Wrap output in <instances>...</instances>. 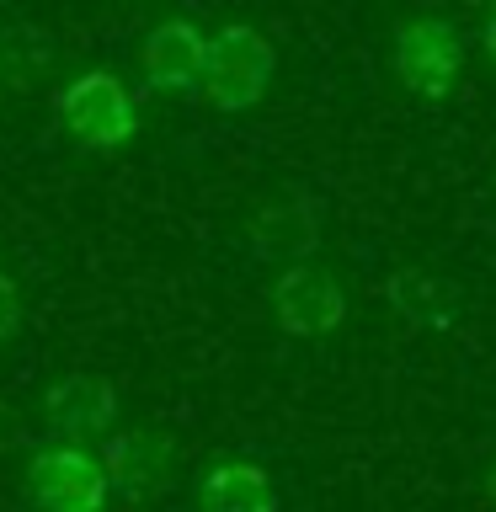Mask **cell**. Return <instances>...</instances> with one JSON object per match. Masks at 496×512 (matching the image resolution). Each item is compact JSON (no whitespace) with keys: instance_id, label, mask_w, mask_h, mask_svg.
Instances as JSON below:
<instances>
[{"instance_id":"12","label":"cell","mask_w":496,"mask_h":512,"mask_svg":"<svg viewBox=\"0 0 496 512\" xmlns=\"http://www.w3.org/2000/svg\"><path fill=\"white\" fill-rule=\"evenodd\" d=\"M384 299H390L395 315H406L411 326H427V331H448L459 320V288L448 278H438V272H422V267L390 272Z\"/></svg>"},{"instance_id":"10","label":"cell","mask_w":496,"mask_h":512,"mask_svg":"<svg viewBox=\"0 0 496 512\" xmlns=\"http://www.w3.org/2000/svg\"><path fill=\"white\" fill-rule=\"evenodd\" d=\"M198 512H278V486L256 459H219L198 475Z\"/></svg>"},{"instance_id":"7","label":"cell","mask_w":496,"mask_h":512,"mask_svg":"<svg viewBox=\"0 0 496 512\" xmlns=\"http://www.w3.org/2000/svg\"><path fill=\"white\" fill-rule=\"evenodd\" d=\"M208 70V32L187 16H166L144 32L139 43V75L144 86L160 96H187L192 86H203Z\"/></svg>"},{"instance_id":"4","label":"cell","mask_w":496,"mask_h":512,"mask_svg":"<svg viewBox=\"0 0 496 512\" xmlns=\"http://www.w3.org/2000/svg\"><path fill=\"white\" fill-rule=\"evenodd\" d=\"M118 411L123 400L102 374H59L38 400L43 432L54 443H102L118 432Z\"/></svg>"},{"instance_id":"1","label":"cell","mask_w":496,"mask_h":512,"mask_svg":"<svg viewBox=\"0 0 496 512\" xmlns=\"http://www.w3.org/2000/svg\"><path fill=\"white\" fill-rule=\"evenodd\" d=\"M54 123L75 150L107 155L139 134V107L112 70H80L54 91Z\"/></svg>"},{"instance_id":"8","label":"cell","mask_w":496,"mask_h":512,"mask_svg":"<svg viewBox=\"0 0 496 512\" xmlns=\"http://www.w3.org/2000/svg\"><path fill=\"white\" fill-rule=\"evenodd\" d=\"M96 454H102V464H107L112 491L128 496V502H144V496H155L171 480L176 438L160 432V427H118L112 438H102Z\"/></svg>"},{"instance_id":"13","label":"cell","mask_w":496,"mask_h":512,"mask_svg":"<svg viewBox=\"0 0 496 512\" xmlns=\"http://www.w3.org/2000/svg\"><path fill=\"white\" fill-rule=\"evenodd\" d=\"M22 320H27V299H22V283H16L11 272L0 267V347H6L11 336L22 331Z\"/></svg>"},{"instance_id":"16","label":"cell","mask_w":496,"mask_h":512,"mask_svg":"<svg viewBox=\"0 0 496 512\" xmlns=\"http://www.w3.org/2000/svg\"><path fill=\"white\" fill-rule=\"evenodd\" d=\"M486 496L496 502V464H491V475H486Z\"/></svg>"},{"instance_id":"11","label":"cell","mask_w":496,"mask_h":512,"mask_svg":"<svg viewBox=\"0 0 496 512\" xmlns=\"http://www.w3.org/2000/svg\"><path fill=\"white\" fill-rule=\"evenodd\" d=\"M59 64V38L38 22H11L0 27V91L27 96L38 91Z\"/></svg>"},{"instance_id":"2","label":"cell","mask_w":496,"mask_h":512,"mask_svg":"<svg viewBox=\"0 0 496 512\" xmlns=\"http://www.w3.org/2000/svg\"><path fill=\"white\" fill-rule=\"evenodd\" d=\"M22 486L32 512H102L112 496L102 454L91 443H54V438L27 459Z\"/></svg>"},{"instance_id":"6","label":"cell","mask_w":496,"mask_h":512,"mask_svg":"<svg viewBox=\"0 0 496 512\" xmlns=\"http://www.w3.org/2000/svg\"><path fill=\"white\" fill-rule=\"evenodd\" d=\"M272 320H278V331L299 336V342H320V336H331L347 320V294L326 267L299 262L272 283Z\"/></svg>"},{"instance_id":"15","label":"cell","mask_w":496,"mask_h":512,"mask_svg":"<svg viewBox=\"0 0 496 512\" xmlns=\"http://www.w3.org/2000/svg\"><path fill=\"white\" fill-rule=\"evenodd\" d=\"M480 43H486V59L496 64V16H491V22H486V32H480Z\"/></svg>"},{"instance_id":"5","label":"cell","mask_w":496,"mask_h":512,"mask_svg":"<svg viewBox=\"0 0 496 512\" xmlns=\"http://www.w3.org/2000/svg\"><path fill=\"white\" fill-rule=\"evenodd\" d=\"M459 70H464V43H459L454 22H443V16H411L395 32V75L406 91L438 102V96L454 91Z\"/></svg>"},{"instance_id":"3","label":"cell","mask_w":496,"mask_h":512,"mask_svg":"<svg viewBox=\"0 0 496 512\" xmlns=\"http://www.w3.org/2000/svg\"><path fill=\"white\" fill-rule=\"evenodd\" d=\"M278 75V54L251 22H224L208 38V70H203V96L219 112H251L267 96Z\"/></svg>"},{"instance_id":"14","label":"cell","mask_w":496,"mask_h":512,"mask_svg":"<svg viewBox=\"0 0 496 512\" xmlns=\"http://www.w3.org/2000/svg\"><path fill=\"white\" fill-rule=\"evenodd\" d=\"M22 438V422H16V406L0 395V454H11V443Z\"/></svg>"},{"instance_id":"9","label":"cell","mask_w":496,"mask_h":512,"mask_svg":"<svg viewBox=\"0 0 496 512\" xmlns=\"http://www.w3.org/2000/svg\"><path fill=\"white\" fill-rule=\"evenodd\" d=\"M246 240L262 262H288L299 267L304 256L320 246V208L304 198V192H283V198H267L251 208L246 219Z\"/></svg>"}]
</instances>
